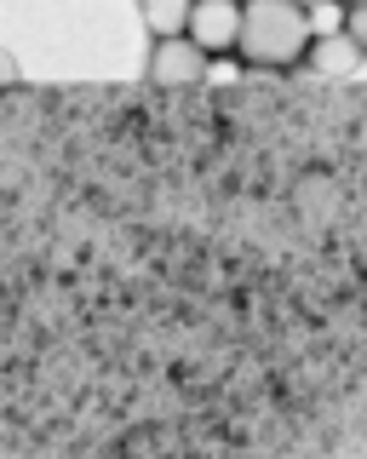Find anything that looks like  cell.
Listing matches in <instances>:
<instances>
[{
  "label": "cell",
  "mask_w": 367,
  "mask_h": 459,
  "mask_svg": "<svg viewBox=\"0 0 367 459\" xmlns=\"http://www.w3.org/2000/svg\"><path fill=\"white\" fill-rule=\"evenodd\" d=\"M345 35L356 40V47L367 52V6H350V18H345Z\"/></svg>",
  "instance_id": "obj_7"
},
{
  "label": "cell",
  "mask_w": 367,
  "mask_h": 459,
  "mask_svg": "<svg viewBox=\"0 0 367 459\" xmlns=\"http://www.w3.org/2000/svg\"><path fill=\"white\" fill-rule=\"evenodd\" d=\"M345 6H367V0H345Z\"/></svg>",
  "instance_id": "obj_9"
},
{
  "label": "cell",
  "mask_w": 367,
  "mask_h": 459,
  "mask_svg": "<svg viewBox=\"0 0 367 459\" xmlns=\"http://www.w3.org/2000/svg\"><path fill=\"white\" fill-rule=\"evenodd\" d=\"M252 69H293L310 52V23L299 0H242V47Z\"/></svg>",
  "instance_id": "obj_1"
},
{
  "label": "cell",
  "mask_w": 367,
  "mask_h": 459,
  "mask_svg": "<svg viewBox=\"0 0 367 459\" xmlns=\"http://www.w3.org/2000/svg\"><path fill=\"white\" fill-rule=\"evenodd\" d=\"M299 6H321V0H299Z\"/></svg>",
  "instance_id": "obj_10"
},
{
  "label": "cell",
  "mask_w": 367,
  "mask_h": 459,
  "mask_svg": "<svg viewBox=\"0 0 367 459\" xmlns=\"http://www.w3.org/2000/svg\"><path fill=\"white\" fill-rule=\"evenodd\" d=\"M184 35H190L207 57L235 52V47H242V0H195Z\"/></svg>",
  "instance_id": "obj_3"
},
{
  "label": "cell",
  "mask_w": 367,
  "mask_h": 459,
  "mask_svg": "<svg viewBox=\"0 0 367 459\" xmlns=\"http://www.w3.org/2000/svg\"><path fill=\"white\" fill-rule=\"evenodd\" d=\"M345 18H350V6H345V0H321V6H304L310 40H321V35H345Z\"/></svg>",
  "instance_id": "obj_6"
},
{
  "label": "cell",
  "mask_w": 367,
  "mask_h": 459,
  "mask_svg": "<svg viewBox=\"0 0 367 459\" xmlns=\"http://www.w3.org/2000/svg\"><path fill=\"white\" fill-rule=\"evenodd\" d=\"M190 12H195V0H138V18H144V29L155 40H173L190 29Z\"/></svg>",
  "instance_id": "obj_5"
},
{
  "label": "cell",
  "mask_w": 367,
  "mask_h": 459,
  "mask_svg": "<svg viewBox=\"0 0 367 459\" xmlns=\"http://www.w3.org/2000/svg\"><path fill=\"white\" fill-rule=\"evenodd\" d=\"M6 86H18V57L0 52V92H6Z\"/></svg>",
  "instance_id": "obj_8"
},
{
  "label": "cell",
  "mask_w": 367,
  "mask_h": 459,
  "mask_svg": "<svg viewBox=\"0 0 367 459\" xmlns=\"http://www.w3.org/2000/svg\"><path fill=\"white\" fill-rule=\"evenodd\" d=\"M213 75V57L195 47L190 35H173V40H155L149 52V86L155 92H190Z\"/></svg>",
  "instance_id": "obj_2"
},
{
  "label": "cell",
  "mask_w": 367,
  "mask_h": 459,
  "mask_svg": "<svg viewBox=\"0 0 367 459\" xmlns=\"http://www.w3.org/2000/svg\"><path fill=\"white\" fill-rule=\"evenodd\" d=\"M304 57H310V69H316V75H356L367 52L350 35H321V40H310Z\"/></svg>",
  "instance_id": "obj_4"
}]
</instances>
